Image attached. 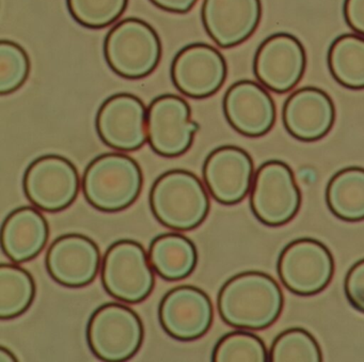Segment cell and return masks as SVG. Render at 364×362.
Returning <instances> with one entry per match:
<instances>
[{
	"instance_id": "obj_1",
	"label": "cell",
	"mask_w": 364,
	"mask_h": 362,
	"mask_svg": "<svg viewBox=\"0 0 364 362\" xmlns=\"http://www.w3.org/2000/svg\"><path fill=\"white\" fill-rule=\"evenodd\" d=\"M284 308V294L270 275L240 272L225 281L217 296L221 319L236 329L259 331L274 325Z\"/></svg>"
},
{
	"instance_id": "obj_2",
	"label": "cell",
	"mask_w": 364,
	"mask_h": 362,
	"mask_svg": "<svg viewBox=\"0 0 364 362\" xmlns=\"http://www.w3.org/2000/svg\"><path fill=\"white\" fill-rule=\"evenodd\" d=\"M153 216L172 231L188 232L199 228L210 210L206 187L193 172L166 171L155 180L149 196Z\"/></svg>"
},
{
	"instance_id": "obj_3",
	"label": "cell",
	"mask_w": 364,
	"mask_h": 362,
	"mask_svg": "<svg viewBox=\"0 0 364 362\" xmlns=\"http://www.w3.org/2000/svg\"><path fill=\"white\" fill-rule=\"evenodd\" d=\"M144 186L139 164L124 153H105L89 163L82 180L85 199L104 213H118L133 206Z\"/></svg>"
},
{
	"instance_id": "obj_4",
	"label": "cell",
	"mask_w": 364,
	"mask_h": 362,
	"mask_svg": "<svg viewBox=\"0 0 364 362\" xmlns=\"http://www.w3.org/2000/svg\"><path fill=\"white\" fill-rule=\"evenodd\" d=\"M161 42L155 29L140 18L114 25L104 41V56L112 72L127 80L152 74L161 59Z\"/></svg>"
},
{
	"instance_id": "obj_5",
	"label": "cell",
	"mask_w": 364,
	"mask_h": 362,
	"mask_svg": "<svg viewBox=\"0 0 364 362\" xmlns=\"http://www.w3.org/2000/svg\"><path fill=\"white\" fill-rule=\"evenodd\" d=\"M89 348L97 359L122 362L141 348L144 327L138 313L127 304H102L89 319L86 329Z\"/></svg>"
},
{
	"instance_id": "obj_6",
	"label": "cell",
	"mask_w": 364,
	"mask_h": 362,
	"mask_svg": "<svg viewBox=\"0 0 364 362\" xmlns=\"http://www.w3.org/2000/svg\"><path fill=\"white\" fill-rule=\"evenodd\" d=\"M154 274L148 252L136 240H117L110 245L102 260L104 289L125 304H139L152 294Z\"/></svg>"
},
{
	"instance_id": "obj_7",
	"label": "cell",
	"mask_w": 364,
	"mask_h": 362,
	"mask_svg": "<svg viewBox=\"0 0 364 362\" xmlns=\"http://www.w3.org/2000/svg\"><path fill=\"white\" fill-rule=\"evenodd\" d=\"M301 203V191L287 163L272 159L257 168L251 186L250 208L259 223L272 228L287 225L297 216Z\"/></svg>"
},
{
	"instance_id": "obj_8",
	"label": "cell",
	"mask_w": 364,
	"mask_h": 362,
	"mask_svg": "<svg viewBox=\"0 0 364 362\" xmlns=\"http://www.w3.org/2000/svg\"><path fill=\"white\" fill-rule=\"evenodd\" d=\"M336 264L327 246L311 238L291 240L281 250L277 272L285 289L298 296H314L327 289Z\"/></svg>"
},
{
	"instance_id": "obj_9",
	"label": "cell",
	"mask_w": 364,
	"mask_h": 362,
	"mask_svg": "<svg viewBox=\"0 0 364 362\" xmlns=\"http://www.w3.org/2000/svg\"><path fill=\"white\" fill-rule=\"evenodd\" d=\"M80 186L77 168L57 154L38 157L27 167L23 178L27 199L46 213H59L70 208L77 199Z\"/></svg>"
},
{
	"instance_id": "obj_10",
	"label": "cell",
	"mask_w": 364,
	"mask_h": 362,
	"mask_svg": "<svg viewBox=\"0 0 364 362\" xmlns=\"http://www.w3.org/2000/svg\"><path fill=\"white\" fill-rule=\"evenodd\" d=\"M199 129L191 120V106L178 95H159L149 105L148 144L159 156L170 159L188 152Z\"/></svg>"
},
{
	"instance_id": "obj_11",
	"label": "cell",
	"mask_w": 364,
	"mask_h": 362,
	"mask_svg": "<svg viewBox=\"0 0 364 362\" xmlns=\"http://www.w3.org/2000/svg\"><path fill=\"white\" fill-rule=\"evenodd\" d=\"M306 55L301 42L291 33L266 38L255 53L253 72L262 86L278 95L293 90L304 78Z\"/></svg>"
},
{
	"instance_id": "obj_12",
	"label": "cell",
	"mask_w": 364,
	"mask_h": 362,
	"mask_svg": "<svg viewBox=\"0 0 364 362\" xmlns=\"http://www.w3.org/2000/svg\"><path fill=\"white\" fill-rule=\"evenodd\" d=\"M144 102L131 93H117L100 106L95 118L102 142L119 152H134L148 142Z\"/></svg>"
},
{
	"instance_id": "obj_13",
	"label": "cell",
	"mask_w": 364,
	"mask_h": 362,
	"mask_svg": "<svg viewBox=\"0 0 364 362\" xmlns=\"http://www.w3.org/2000/svg\"><path fill=\"white\" fill-rule=\"evenodd\" d=\"M164 331L181 342H191L208 334L214 321L210 296L193 285H180L165 294L159 307Z\"/></svg>"
},
{
	"instance_id": "obj_14",
	"label": "cell",
	"mask_w": 364,
	"mask_h": 362,
	"mask_svg": "<svg viewBox=\"0 0 364 362\" xmlns=\"http://www.w3.org/2000/svg\"><path fill=\"white\" fill-rule=\"evenodd\" d=\"M225 57L214 46L193 43L184 46L171 63L174 87L185 97L206 99L216 95L227 80Z\"/></svg>"
},
{
	"instance_id": "obj_15",
	"label": "cell",
	"mask_w": 364,
	"mask_h": 362,
	"mask_svg": "<svg viewBox=\"0 0 364 362\" xmlns=\"http://www.w3.org/2000/svg\"><path fill=\"white\" fill-rule=\"evenodd\" d=\"M202 174L206 189L218 203L236 206L250 193L255 164L244 149L223 146L208 155Z\"/></svg>"
},
{
	"instance_id": "obj_16",
	"label": "cell",
	"mask_w": 364,
	"mask_h": 362,
	"mask_svg": "<svg viewBox=\"0 0 364 362\" xmlns=\"http://www.w3.org/2000/svg\"><path fill=\"white\" fill-rule=\"evenodd\" d=\"M46 265L50 278L58 284L72 289L87 287L101 270V250L88 236L65 234L50 245Z\"/></svg>"
},
{
	"instance_id": "obj_17",
	"label": "cell",
	"mask_w": 364,
	"mask_h": 362,
	"mask_svg": "<svg viewBox=\"0 0 364 362\" xmlns=\"http://www.w3.org/2000/svg\"><path fill=\"white\" fill-rule=\"evenodd\" d=\"M223 108L232 129L245 137H263L276 123L274 99L265 87L253 80L232 85L223 97Z\"/></svg>"
},
{
	"instance_id": "obj_18",
	"label": "cell",
	"mask_w": 364,
	"mask_h": 362,
	"mask_svg": "<svg viewBox=\"0 0 364 362\" xmlns=\"http://www.w3.org/2000/svg\"><path fill=\"white\" fill-rule=\"evenodd\" d=\"M201 18L206 33L219 48H235L259 27L261 0H203Z\"/></svg>"
},
{
	"instance_id": "obj_19",
	"label": "cell",
	"mask_w": 364,
	"mask_h": 362,
	"mask_svg": "<svg viewBox=\"0 0 364 362\" xmlns=\"http://www.w3.org/2000/svg\"><path fill=\"white\" fill-rule=\"evenodd\" d=\"M287 133L304 142H314L328 135L336 122V107L327 92L304 87L291 93L282 110Z\"/></svg>"
},
{
	"instance_id": "obj_20",
	"label": "cell",
	"mask_w": 364,
	"mask_h": 362,
	"mask_svg": "<svg viewBox=\"0 0 364 362\" xmlns=\"http://www.w3.org/2000/svg\"><path fill=\"white\" fill-rule=\"evenodd\" d=\"M50 238V225L39 208L22 206L12 211L1 227V248L16 264L36 259Z\"/></svg>"
},
{
	"instance_id": "obj_21",
	"label": "cell",
	"mask_w": 364,
	"mask_h": 362,
	"mask_svg": "<svg viewBox=\"0 0 364 362\" xmlns=\"http://www.w3.org/2000/svg\"><path fill=\"white\" fill-rule=\"evenodd\" d=\"M148 255L155 274L170 282L188 278L198 265L195 243L176 232L153 238Z\"/></svg>"
},
{
	"instance_id": "obj_22",
	"label": "cell",
	"mask_w": 364,
	"mask_h": 362,
	"mask_svg": "<svg viewBox=\"0 0 364 362\" xmlns=\"http://www.w3.org/2000/svg\"><path fill=\"white\" fill-rule=\"evenodd\" d=\"M326 203L336 218L345 223L364 220V168L347 167L328 182Z\"/></svg>"
},
{
	"instance_id": "obj_23",
	"label": "cell",
	"mask_w": 364,
	"mask_h": 362,
	"mask_svg": "<svg viewBox=\"0 0 364 362\" xmlns=\"http://www.w3.org/2000/svg\"><path fill=\"white\" fill-rule=\"evenodd\" d=\"M328 67L334 80L347 89H364V37L345 33L328 50Z\"/></svg>"
},
{
	"instance_id": "obj_24",
	"label": "cell",
	"mask_w": 364,
	"mask_h": 362,
	"mask_svg": "<svg viewBox=\"0 0 364 362\" xmlns=\"http://www.w3.org/2000/svg\"><path fill=\"white\" fill-rule=\"evenodd\" d=\"M36 282L31 272L18 264L0 266V319L24 314L35 302Z\"/></svg>"
},
{
	"instance_id": "obj_25",
	"label": "cell",
	"mask_w": 364,
	"mask_h": 362,
	"mask_svg": "<svg viewBox=\"0 0 364 362\" xmlns=\"http://www.w3.org/2000/svg\"><path fill=\"white\" fill-rule=\"evenodd\" d=\"M214 362L269 361V351L264 341L251 330L228 332L217 341L213 349Z\"/></svg>"
},
{
	"instance_id": "obj_26",
	"label": "cell",
	"mask_w": 364,
	"mask_h": 362,
	"mask_svg": "<svg viewBox=\"0 0 364 362\" xmlns=\"http://www.w3.org/2000/svg\"><path fill=\"white\" fill-rule=\"evenodd\" d=\"M272 362H321L323 353L316 339L304 328H289L272 341Z\"/></svg>"
},
{
	"instance_id": "obj_27",
	"label": "cell",
	"mask_w": 364,
	"mask_h": 362,
	"mask_svg": "<svg viewBox=\"0 0 364 362\" xmlns=\"http://www.w3.org/2000/svg\"><path fill=\"white\" fill-rule=\"evenodd\" d=\"M129 0H67L72 18L89 29H102L116 23L127 10Z\"/></svg>"
},
{
	"instance_id": "obj_28",
	"label": "cell",
	"mask_w": 364,
	"mask_h": 362,
	"mask_svg": "<svg viewBox=\"0 0 364 362\" xmlns=\"http://www.w3.org/2000/svg\"><path fill=\"white\" fill-rule=\"evenodd\" d=\"M31 73L26 50L14 41L0 42V95H7L22 88Z\"/></svg>"
},
{
	"instance_id": "obj_29",
	"label": "cell",
	"mask_w": 364,
	"mask_h": 362,
	"mask_svg": "<svg viewBox=\"0 0 364 362\" xmlns=\"http://www.w3.org/2000/svg\"><path fill=\"white\" fill-rule=\"evenodd\" d=\"M344 292L349 304L364 314V259L349 268L345 277Z\"/></svg>"
},
{
	"instance_id": "obj_30",
	"label": "cell",
	"mask_w": 364,
	"mask_h": 362,
	"mask_svg": "<svg viewBox=\"0 0 364 362\" xmlns=\"http://www.w3.org/2000/svg\"><path fill=\"white\" fill-rule=\"evenodd\" d=\"M343 14L349 28L364 37V0H344Z\"/></svg>"
},
{
	"instance_id": "obj_31",
	"label": "cell",
	"mask_w": 364,
	"mask_h": 362,
	"mask_svg": "<svg viewBox=\"0 0 364 362\" xmlns=\"http://www.w3.org/2000/svg\"><path fill=\"white\" fill-rule=\"evenodd\" d=\"M150 1L164 11L185 14L195 7L198 0H150Z\"/></svg>"
},
{
	"instance_id": "obj_32",
	"label": "cell",
	"mask_w": 364,
	"mask_h": 362,
	"mask_svg": "<svg viewBox=\"0 0 364 362\" xmlns=\"http://www.w3.org/2000/svg\"><path fill=\"white\" fill-rule=\"evenodd\" d=\"M0 361L1 362H16L18 361V358L16 357L14 353L10 351L7 347H0Z\"/></svg>"
}]
</instances>
